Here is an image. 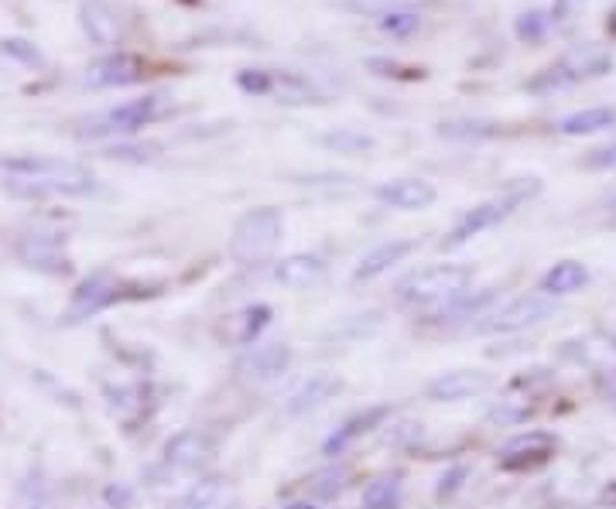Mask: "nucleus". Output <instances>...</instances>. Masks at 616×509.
I'll return each instance as SVG.
<instances>
[{"instance_id": "9d476101", "label": "nucleus", "mask_w": 616, "mask_h": 509, "mask_svg": "<svg viewBox=\"0 0 616 509\" xmlns=\"http://www.w3.org/2000/svg\"><path fill=\"white\" fill-rule=\"evenodd\" d=\"M295 367V349L278 339H261L247 349L237 352L233 359V377L247 386V390H268L278 380H284Z\"/></svg>"}, {"instance_id": "4468645a", "label": "nucleus", "mask_w": 616, "mask_h": 509, "mask_svg": "<svg viewBox=\"0 0 616 509\" xmlns=\"http://www.w3.org/2000/svg\"><path fill=\"white\" fill-rule=\"evenodd\" d=\"M497 386V377L490 370L477 367H459V370H442L425 383V400L431 404H466V400H480Z\"/></svg>"}, {"instance_id": "393cba45", "label": "nucleus", "mask_w": 616, "mask_h": 509, "mask_svg": "<svg viewBox=\"0 0 616 509\" xmlns=\"http://www.w3.org/2000/svg\"><path fill=\"white\" fill-rule=\"evenodd\" d=\"M589 280H593V271L583 261H558L537 277L534 290H541V295L552 298V301H562V298L578 295V290H586Z\"/></svg>"}, {"instance_id": "7ed1b4c3", "label": "nucleus", "mask_w": 616, "mask_h": 509, "mask_svg": "<svg viewBox=\"0 0 616 509\" xmlns=\"http://www.w3.org/2000/svg\"><path fill=\"white\" fill-rule=\"evenodd\" d=\"M284 240V212L274 205L247 209L230 230L227 253L237 267H268L278 257V246Z\"/></svg>"}, {"instance_id": "b1692460", "label": "nucleus", "mask_w": 616, "mask_h": 509, "mask_svg": "<svg viewBox=\"0 0 616 509\" xmlns=\"http://www.w3.org/2000/svg\"><path fill=\"white\" fill-rule=\"evenodd\" d=\"M356 486V471L346 458H336V462H325L322 468L309 471V476L302 479V496L309 499H319V502H336L343 499L349 489Z\"/></svg>"}, {"instance_id": "e433bc0d", "label": "nucleus", "mask_w": 616, "mask_h": 509, "mask_svg": "<svg viewBox=\"0 0 616 509\" xmlns=\"http://www.w3.org/2000/svg\"><path fill=\"white\" fill-rule=\"evenodd\" d=\"M586 171H616V140H606L599 148L586 151V158L578 161Z\"/></svg>"}, {"instance_id": "423d86ee", "label": "nucleus", "mask_w": 616, "mask_h": 509, "mask_svg": "<svg viewBox=\"0 0 616 509\" xmlns=\"http://www.w3.org/2000/svg\"><path fill=\"white\" fill-rule=\"evenodd\" d=\"M562 301L545 298L541 290H524L518 298H507L497 308H490L473 329V336H493V339H511V336H524L541 329L545 321H552L558 315Z\"/></svg>"}, {"instance_id": "f8f14e48", "label": "nucleus", "mask_w": 616, "mask_h": 509, "mask_svg": "<svg viewBox=\"0 0 616 509\" xmlns=\"http://www.w3.org/2000/svg\"><path fill=\"white\" fill-rule=\"evenodd\" d=\"M394 411H397L394 404H370V407H364V411H356V414L343 417V421H340V424L322 438L319 455H322L325 462L346 458L359 442H367L370 434L384 431V427L390 424Z\"/></svg>"}, {"instance_id": "f704fd0d", "label": "nucleus", "mask_w": 616, "mask_h": 509, "mask_svg": "<svg viewBox=\"0 0 616 509\" xmlns=\"http://www.w3.org/2000/svg\"><path fill=\"white\" fill-rule=\"evenodd\" d=\"M161 151V144H140V140H117L114 148H106V158L114 161H155Z\"/></svg>"}, {"instance_id": "f257e3e1", "label": "nucleus", "mask_w": 616, "mask_h": 509, "mask_svg": "<svg viewBox=\"0 0 616 509\" xmlns=\"http://www.w3.org/2000/svg\"><path fill=\"white\" fill-rule=\"evenodd\" d=\"M0 189L24 199H45V195H93L100 189L96 174L65 158L45 155H0Z\"/></svg>"}, {"instance_id": "37998d69", "label": "nucleus", "mask_w": 616, "mask_h": 509, "mask_svg": "<svg viewBox=\"0 0 616 509\" xmlns=\"http://www.w3.org/2000/svg\"><path fill=\"white\" fill-rule=\"evenodd\" d=\"M599 506L616 509V479H613V483H606V486L599 489Z\"/></svg>"}, {"instance_id": "ddd939ff", "label": "nucleus", "mask_w": 616, "mask_h": 509, "mask_svg": "<svg viewBox=\"0 0 616 509\" xmlns=\"http://www.w3.org/2000/svg\"><path fill=\"white\" fill-rule=\"evenodd\" d=\"M497 305H500V287H477V290L469 287V290H462L459 298L446 301L442 308L418 315V321L428 325V329H435V332H456V329L469 332Z\"/></svg>"}, {"instance_id": "2f4dec72", "label": "nucleus", "mask_w": 616, "mask_h": 509, "mask_svg": "<svg viewBox=\"0 0 616 509\" xmlns=\"http://www.w3.org/2000/svg\"><path fill=\"white\" fill-rule=\"evenodd\" d=\"M377 24L384 34H394V39H408V34H415L421 28V14L411 11V8H387L377 14Z\"/></svg>"}, {"instance_id": "0eeeda50", "label": "nucleus", "mask_w": 616, "mask_h": 509, "mask_svg": "<svg viewBox=\"0 0 616 509\" xmlns=\"http://www.w3.org/2000/svg\"><path fill=\"white\" fill-rule=\"evenodd\" d=\"M158 295L155 287L140 284V280H124L111 271H100V274H90L76 290H72V301H69V311H65V321H86L106 308L114 305H124V301H140V298H152Z\"/></svg>"}, {"instance_id": "2eb2a0df", "label": "nucleus", "mask_w": 616, "mask_h": 509, "mask_svg": "<svg viewBox=\"0 0 616 509\" xmlns=\"http://www.w3.org/2000/svg\"><path fill=\"white\" fill-rule=\"evenodd\" d=\"M343 390H346V380H343L340 373L319 370V373L305 377L292 393L284 396V417H292V421L312 417V414H319L322 407H330L333 400H340Z\"/></svg>"}, {"instance_id": "cd10ccee", "label": "nucleus", "mask_w": 616, "mask_h": 509, "mask_svg": "<svg viewBox=\"0 0 616 509\" xmlns=\"http://www.w3.org/2000/svg\"><path fill=\"white\" fill-rule=\"evenodd\" d=\"M616 127V106H586V110H575L555 124L562 137H589V134H606Z\"/></svg>"}, {"instance_id": "5701e85b", "label": "nucleus", "mask_w": 616, "mask_h": 509, "mask_svg": "<svg viewBox=\"0 0 616 509\" xmlns=\"http://www.w3.org/2000/svg\"><path fill=\"white\" fill-rule=\"evenodd\" d=\"M325 274H330V264H325V257H319V253H309V250L288 253V257H278L271 264V277L281 287H292V290H309V287L322 284Z\"/></svg>"}, {"instance_id": "9b49d317", "label": "nucleus", "mask_w": 616, "mask_h": 509, "mask_svg": "<svg viewBox=\"0 0 616 509\" xmlns=\"http://www.w3.org/2000/svg\"><path fill=\"white\" fill-rule=\"evenodd\" d=\"M212 455H216V442H212V434L206 427H182V431H175L171 438L161 445L158 471H161L165 479L202 476Z\"/></svg>"}, {"instance_id": "ea45409f", "label": "nucleus", "mask_w": 616, "mask_h": 509, "mask_svg": "<svg viewBox=\"0 0 616 509\" xmlns=\"http://www.w3.org/2000/svg\"><path fill=\"white\" fill-rule=\"evenodd\" d=\"M583 8V0H555V11H552V24L555 21H572V14Z\"/></svg>"}, {"instance_id": "f3484780", "label": "nucleus", "mask_w": 616, "mask_h": 509, "mask_svg": "<svg viewBox=\"0 0 616 509\" xmlns=\"http://www.w3.org/2000/svg\"><path fill=\"white\" fill-rule=\"evenodd\" d=\"M271 325H274V308L268 301L243 305L220 321V342L230 349H247L253 342H261Z\"/></svg>"}, {"instance_id": "6e6552de", "label": "nucleus", "mask_w": 616, "mask_h": 509, "mask_svg": "<svg viewBox=\"0 0 616 509\" xmlns=\"http://www.w3.org/2000/svg\"><path fill=\"white\" fill-rule=\"evenodd\" d=\"M168 106H171L168 93L137 96V99H127L121 106H111V110L96 114L93 120H86V127L80 134L90 137V140H96V137H134L137 130L152 127L158 117H165Z\"/></svg>"}, {"instance_id": "dca6fc26", "label": "nucleus", "mask_w": 616, "mask_h": 509, "mask_svg": "<svg viewBox=\"0 0 616 509\" xmlns=\"http://www.w3.org/2000/svg\"><path fill=\"white\" fill-rule=\"evenodd\" d=\"M578 367H586L596 383H616V332L609 329H589L565 349Z\"/></svg>"}, {"instance_id": "a878e982", "label": "nucleus", "mask_w": 616, "mask_h": 509, "mask_svg": "<svg viewBox=\"0 0 616 509\" xmlns=\"http://www.w3.org/2000/svg\"><path fill=\"white\" fill-rule=\"evenodd\" d=\"M168 509H240V506L230 499V479L202 471V476L182 496H178Z\"/></svg>"}, {"instance_id": "c03bdc74", "label": "nucleus", "mask_w": 616, "mask_h": 509, "mask_svg": "<svg viewBox=\"0 0 616 509\" xmlns=\"http://www.w3.org/2000/svg\"><path fill=\"white\" fill-rule=\"evenodd\" d=\"M603 215H606L609 223H616V192H613V195H609V199L603 202Z\"/></svg>"}, {"instance_id": "aec40b11", "label": "nucleus", "mask_w": 616, "mask_h": 509, "mask_svg": "<svg viewBox=\"0 0 616 509\" xmlns=\"http://www.w3.org/2000/svg\"><path fill=\"white\" fill-rule=\"evenodd\" d=\"M144 76H148V65H144V59H137L130 52H114V55L93 62L86 68L83 83L90 89H117V86H134Z\"/></svg>"}, {"instance_id": "6ab92c4d", "label": "nucleus", "mask_w": 616, "mask_h": 509, "mask_svg": "<svg viewBox=\"0 0 616 509\" xmlns=\"http://www.w3.org/2000/svg\"><path fill=\"white\" fill-rule=\"evenodd\" d=\"M415 250H418V240H411V236H390V240L370 246V250L364 253V257L356 261L353 280H356V284H370V280H377V277L390 274L397 264H405Z\"/></svg>"}, {"instance_id": "412c9836", "label": "nucleus", "mask_w": 616, "mask_h": 509, "mask_svg": "<svg viewBox=\"0 0 616 509\" xmlns=\"http://www.w3.org/2000/svg\"><path fill=\"white\" fill-rule=\"evenodd\" d=\"M374 199L384 209H397V212H425L439 199V189L431 185L428 178H390L384 185H377Z\"/></svg>"}, {"instance_id": "a211bd4d", "label": "nucleus", "mask_w": 616, "mask_h": 509, "mask_svg": "<svg viewBox=\"0 0 616 509\" xmlns=\"http://www.w3.org/2000/svg\"><path fill=\"white\" fill-rule=\"evenodd\" d=\"M18 257L31 271H42L49 277L72 274V257L65 253V246H62V240L55 233H24L18 240Z\"/></svg>"}, {"instance_id": "4c0bfd02", "label": "nucleus", "mask_w": 616, "mask_h": 509, "mask_svg": "<svg viewBox=\"0 0 616 509\" xmlns=\"http://www.w3.org/2000/svg\"><path fill=\"white\" fill-rule=\"evenodd\" d=\"M237 86L250 96H268L271 93V72L268 68H243L237 76Z\"/></svg>"}, {"instance_id": "79ce46f5", "label": "nucleus", "mask_w": 616, "mask_h": 509, "mask_svg": "<svg viewBox=\"0 0 616 509\" xmlns=\"http://www.w3.org/2000/svg\"><path fill=\"white\" fill-rule=\"evenodd\" d=\"M4 52H8V55H18V59H24V62H42L39 52L24 49V42H4Z\"/></svg>"}, {"instance_id": "20e7f679", "label": "nucleus", "mask_w": 616, "mask_h": 509, "mask_svg": "<svg viewBox=\"0 0 616 509\" xmlns=\"http://www.w3.org/2000/svg\"><path fill=\"white\" fill-rule=\"evenodd\" d=\"M537 192H541V181H537V178H518V181H511V185H507L503 192H497L493 199H487V202H480V205H473V209H466V212L459 215V220H456V226L446 233L442 250H459V246H466L469 240H477V236L497 230L500 223L511 220V215H514L524 202H531Z\"/></svg>"}, {"instance_id": "4be33fe9", "label": "nucleus", "mask_w": 616, "mask_h": 509, "mask_svg": "<svg viewBox=\"0 0 616 509\" xmlns=\"http://www.w3.org/2000/svg\"><path fill=\"white\" fill-rule=\"evenodd\" d=\"M80 24L86 31V39L93 45H121L124 42V31H127V21L121 14V8H114L111 0H83L80 4Z\"/></svg>"}, {"instance_id": "72a5a7b5", "label": "nucleus", "mask_w": 616, "mask_h": 509, "mask_svg": "<svg viewBox=\"0 0 616 509\" xmlns=\"http://www.w3.org/2000/svg\"><path fill=\"white\" fill-rule=\"evenodd\" d=\"M439 134L449 140H483V137H497L500 130L483 120H449L439 127Z\"/></svg>"}, {"instance_id": "1a4fd4ad", "label": "nucleus", "mask_w": 616, "mask_h": 509, "mask_svg": "<svg viewBox=\"0 0 616 509\" xmlns=\"http://www.w3.org/2000/svg\"><path fill=\"white\" fill-rule=\"evenodd\" d=\"M562 452V438L545 427H524L497 448V468L507 476H531L552 465Z\"/></svg>"}, {"instance_id": "58836bf2", "label": "nucleus", "mask_w": 616, "mask_h": 509, "mask_svg": "<svg viewBox=\"0 0 616 509\" xmlns=\"http://www.w3.org/2000/svg\"><path fill=\"white\" fill-rule=\"evenodd\" d=\"M103 499H106V506H111V509H127L134 502V489L127 483H111L103 489Z\"/></svg>"}, {"instance_id": "c85d7f7f", "label": "nucleus", "mask_w": 616, "mask_h": 509, "mask_svg": "<svg viewBox=\"0 0 616 509\" xmlns=\"http://www.w3.org/2000/svg\"><path fill=\"white\" fill-rule=\"evenodd\" d=\"M155 386L152 383H121V386H111L106 390V400H111V407L121 411L124 417H140L148 407H158V400H155Z\"/></svg>"}, {"instance_id": "39448f33", "label": "nucleus", "mask_w": 616, "mask_h": 509, "mask_svg": "<svg viewBox=\"0 0 616 509\" xmlns=\"http://www.w3.org/2000/svg\"><path fill=\"white\" fill-rule=\"evenodd\" d=\"M613 68V52L596 45V42H583L568 52H562L549 68H541L537 76L528 83V93L534 96H552L562 89H575L583 83H593Z\"/></svg>"}, {"instance_id": "bb28decb", "label": "nucleus", "mask_w": 616, "mask_h": 509, "mask_svg": "<svg viewBox=\"0 0 616 509\" xmlns=\"http://www.w3.org/2000/svg\"><path fill=\"white\" fill-rule=\"evenodd\" d=\"M408 486L405 471H380V476L367 479V486L359 489V509H405Z\"/></svg>"}, {"instance_id": "c756f323", "label": "nucleus", "mask_w": 616, "mask_h": 509, "mask_svg": "<svg viewBox=\"0 0 616 509\" xmlns=\"http://www.w3.org/2000/svg\"><path fill=\"white\" fill-rule=\"evenodd\" d=\"M469 479H473V465L469 462H449L439 479H435V502H452L469 489Z\"/></svg>"}, {"instance_id": "f03ea898", "label": "nucleus", "mask_w": 616, "mask_h": 509, "mask_svg": "<svg viewBox=\"0 0 616 509\" xmlns=\"http://www.w3.org/2000/svg\"><path fill=\"white\" fill-rule=\"evenodd\" d=\"M473 284H477L473 264H452V261L428 264V267L408 271L394 284V301L415 315H428L435 308H442L446 301L459 298L462 290H469Z\"/></svg>"}, {"instance_id": "473e14b6", "label": "nucleus", "mask_w": 616, "mask_h": 509, "mask_svg": "<svg viewBox=\"0 0 616 509\" xmlns=\"http://www.w3.org/2000/svg\"><path fill=\"white\" fill-rule=\"evenodd\" d=\"M534 417V404L528 400H500V404L490 411V424H500V427H521Z\"/></svg>"}, {"instance_id": "a19ab883", "label": "nucleus", "mask_w": 616, "mask_h": 509, "mask_svg": "<svg viewBox=\"0 0 616 509\" xmlns=\"http://www.w3.org/2000/svg\"><path fill=\"white\" fill-rule=\"evenodd\" d=\"M278 509H330V506L319 502V499H309V496H292V499H284Z\"/></svg>"}, {"instance_id": "c9c22d12", "label": "nucleus", "mask_w": 616, "mask_h": 509, "mask_svg": "<svg viewBox=\"0 0 616 509\" xmlns=\"http://www.w3.org/2000/svg\"><path fill=\"white\" fill-rule=\"evenodd\" d=\"M549 28H552V14H545V11H528V14H521L518 24H514V31H518L521 42H541V39L549 34Z\"/></svg>"}, {"instance_id": "7c9ffc66", "label": "nucleus", "mask_w": 616, "mask_h": 509, "mask_svg": "<svg viewBox=\"0 0 616 509\" xmlns=\"http://www.w3.org/2000/svg\"><path fill=\"white\" fill-rule=\"evenodd\" d=\"M322 148H330V151H336V155L356 158V155H370V151H374V137H370V134H359V130H353V127H340V130H333V134H322Z\"/></svg>"}]
</instances>
